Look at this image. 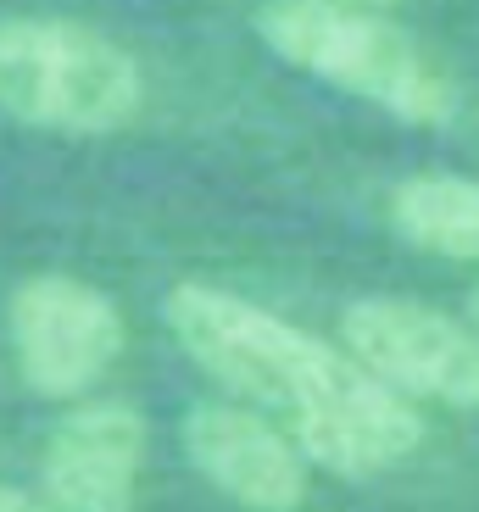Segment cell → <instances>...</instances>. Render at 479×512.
<instances>
[{
  "label": "cell",
  "mask_w": 479,
  "mask_h": 512,
  "mask_svg": "<svg viewBox=\"0 0 479 512\" xmlns=\"http://www.w3.org/2000/svg\"><path fill=\"white\" fill-rule=\"evenodd\" d=\"M0 512H51V507H45V496H28V490H17V485H0Z\"/></svg>",
  "instance_id": "9c48e42d"
},
{
  "label": "cell",
  "mask_w": 479,
  "mask_h": 512,
  "mask_svg": "<svg viewBox=\"0 0 479 512\" xmlns=\"http://www.w3.org/2000/svg\"><path fill=\"white\" fill-rule=\"evenodd\" d=\"M12 351L34 396L73 401L123 357V312L73 273H34L12 290Z\"/></svg>",
  "instance_id": "5b68a950"
},
{
  "label": "cell",
  "mask_w": 479,
  "mask_h": 512,
  "mask_svg": "<svg viewBox=\"0 0 479 512\" xmlns=\"http://www.w3.org/2000/svg\"><path fill=\"white\" fill-rule=\"evenodd\" d=\"M257 34L279 62L379 106L396 123L446 128L463 106L452 73L407 28L374 12L324 6V0H273L257 12Z\"/></svg>",
  "instance_id": "7a4b0ae2"
},
{
  "label": "cell",
  "mask_w": 479,
  "mask_h": 512,
  "mask_svg": "<svg viewBox=\"0 0 479 512\" xmlns=\"http://www.w3.org/2000/svg\"><path fill=\"white\" fill-rule=\"evenodd\" d=\"M145 468V418L129 401H78L51 429L39 490L51 512H134Z\"/></svg>",
  "instance_id": "8992f818"
},
{
  "label": "cell",
  "mask_w": 479,
  "mask_h": 512,
  "mask_svg": "<svg viewBox=\"0 0 479 512\" xmlns=\"http://www.w3.org/2000/svg\"><path fill=\"white\" fill-rule=\"evenodd\" d=\"M468 318H474V329H479V290L468 295Z\"/></svg>",
  "instance_id": "8fae6325"
},
{
  "label": "cell",
  "mask_w": 479,
  "mask_h": 512,
  "mask_svg": "<svg viewBox=\"0 0 479 512\" xmlns=\"http://www.w3.org/2000/svg\"><path fill=\"white\" fill-rule=\"evenodd\" d=\"M346 351L390 384L396 396L441 401V407L479 412V329L457 323L424 301L402 295H363L351 301L346 318Z\"/></svg>",
  "instance_id": "277c9868"
},
{
  "label": "cell",
  "mask_w": 479,
  "mask_h": 512,
  "mask_svg": "<svg viewBox=\"0 0 479 512\" xmlns=\"http://www.w3.org/2000/svg\"><path fill=\"white\" fill-rule=\"evenodd\" d=\"M145 106V78L117 39L73 17H0V112L51 134H117Z\"/></svg>",
  "instance_id": "3957f363"
},
{
  "label": "cell",
  "mask_w": 479,
  "mask_h": 512,
  "mask_svg": "<svg viewBox=\"0 0 479 512\" xmlns=\"http://www.w3.org/2000/svg\"><path fill=\"white\" fill-rule=\"evenodd\" d=\"M184 457L218 496L246 512H296L307 501V457L251 407H234V401L190 407Z\"/></svg>",
  "instance_id": "52a82bcc"
},
{
  "label": "cell",
  "mask_w": 479,
  "mask_h": 512,
  "mask_svg": "<svg viewBox=\"0 0 479 512\" xmlns=\"http://www.w3.org/2000/svg\"><path fill=\"white\" fill-rule=\"evenodd\" d=\"M390 229L413 251L446 262H479V179L413 173L390 190Z\"/></svg>",
  "instance_id": "ba28073f"
},
{
  "label": "cell",
  "mask_w": 479,
  "mask_h": 512,
  "mask_svg": "<svg viewBox=\"0 0 479 512\" xmlns=\"http://www.w3.org/2000/svg\"><path fill=\"white\" fill-rule=\"evenodd\" d=\"M324 6H351V12H379V6H390V0H324Z\"/></svg>",
  "instance_id": "30bf717a"
},
{
  "label": "cell",
  "mask_w": 479,
  "mask_h": 512,
  "mask_svg": "<svg viewBox=\"0 0 479 512\" xmlns=\"http://www.w3.org/2000/svg\"><path fill=\"white\" fill-rule=\"evenodd\" d=\"M179 351L229 396L279 429L312 468L335 479H374L424 446L413 401L379 384L351 351L296 329L290 318L207 279H184L162 301Z\"/></svg>",
  "instance_id": "6da1fadb"
}]
</instances>
